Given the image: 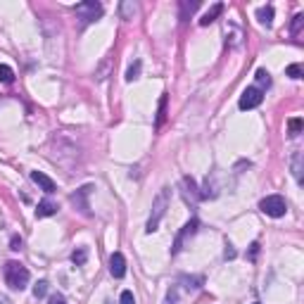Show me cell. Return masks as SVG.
Here are the masks:
<instances>
[{
	"label": "cell",
	"instance_id": "cell-26",
	"mask_svg": "<svg viewBox=\"0 0 304 304\" xmlns=\"http://www.w3.org/2000/svg\"><path fill=\"white\" fill-rule=\"evenodd\" d=\"M48 304H67V300H64V295H62V292H55V295H50Z\"/></svg>",
	"mask_w": 304,
	"mask_h": 304
},
{
	"label": "cell",
	"instance_id": "cell-12",
	"mask_svg": "<svg viewBox=\"0 0 304 304\" xmlns=\"http://www.w3.org/2000/svg\"><path fill=\"white\" fill-rule=\"evenodd\" d=\"M181 283L185 290H200L204 285V278H202V276H183Z\"/></svg>",
	"mask_w": 304,
	"mask_h": 304
},
{
	"label": "cell",
	"instance_id": "cell-15",
	"mask_svg": "<svg viewBox=\"0 0 304 304\" xmlns=\"http://www.w3.org/2000/svg\"><path fill=\"white\" fill-rule=\"evenodd\" d=\"M86 259H88V250L86 247H76L74 252H72V261H74L76 266H83Z\"/></svg>",
	"mask_w": 304,
	"mask_h": 304
},
{
	"label": "cell",
	"instance_id": "cell-3",
	"mask_svg": "<svg viewBox=\"0 0 304 304\" xmlns=\"http://www.w3.org/2000/svg\"><path fill=\"white\" fill-rule=\"evenodd\" d=\"M76 17L83 22V24H93L95 19H100L102 17V5L100 2H95V0H86V2H78L74 7Z\"/></svg>",
	"mask_w": 304,
	"mask_h": 304
},
{
	"label": "cell",
	"instance_id": "cell-8",
	"mask_svg": "<svg viewBox=\"0 0 304 304\" xmlns=\"http://www.w3.org/2000/svg\"><path fill=\"white\" fill-rule=\"evenodd\" d=\"M31 181L36 183V185H38V188H41L43 193H48V195L57 190V185H55V181H52L50 176H46L43 171H31Z\"/></svg>",
	"mask_w": 304,
	"mask_h": 304
},
{
	"label": "cell",
	"instance_id": "cell-21",
	"mask_svg": "<svg viewBox=\"0 0 304 304\" xmlns=\"http://www.w3.org/2000/svg\"><path fill=\"white\" fill-rule=\"evenodd\" d=\"M288 131H290V136H300V133H302V119H300V117L290 119V122H288Z\"/></svg>",
	"mask_w": 304,
	"mask_h": 304
},
{
	"label": "cell",
	"instance_id": "cell-7",
	"mask_svg": "<svg viewBox=\"0 0 304 304\" xmlns=\"http://www.w3.org/2000/svg\"><path fill=\"white\" fill-rule=\"evenodd\" d=\"M93 193V185H83V188H78L74 195H72V202L76 204V209L83 214V216H91V204H88V195Z\"/></svg>",
	"mask_w": 304,
	"mask_h": 304
},
{
	"label": "cell",
	"instance_id": "cell-5",
	"mask_svg": "<svg viewBox=\"0 0 304 304\" xmlns=\"http://www.w3.org/2000/svg\"><path fill=\"white\" fill-rule=\"evenodd\" d=\"M198 226H200L198 219H190V221H188V224L181 228V233L176 235V240H174V245H171V254H178V252H181V250H183V243L198 233Z\"/></svg>",
	"mask_w": 304,
	"mask_h": 304
},
{
	"label": "cell",
	"instance_id": "cell-14",
	"mask_svg": "<svg viewBox=\"0 0 304 304\" xmlns=\"http://www.w3.org/2000/svg\"><path fill=\"white\" fill-rule=\"evenodd\" d=\"M292 174H295V181L302 183V152H295L292 157Z\"/></svg>",
	"mask_w": 304,
	"mask_h": 304
},
{
	"label": "cell",
	"instance_id": "cell-10",
	"mask_svg": "<svg viewBox=\"0 0 304 304\" xmlns=\"http://www.w3.org/2000/svg\"><path fill=\"white\" fill-rule=\"evenodd\" d=\"M52 214H57V204H55L52 200L38 202V207H36V216H38V219H46V216H52Z\"/></svg>",
	"mask_w": 304,
	"mask_h": 304
},
{
	"label": "cell",
	"instance_id": "cell-30",
	"mask_svg": "<svg viewBox=\"0 0 304 304\" xmlns=\"http://www.w3.org/2000/svg\"><path fill=\"white\" fill-rule=\"evenodd\" d=\"M226 259H235V250H233V245L230 243L226 245Z\"/></svg>",
	"mask_w": 304,
	"mask_h": 304
},
{
	"label": "cell",
	"instance_id": "cell-31",
	"mask_svg": "<svg viewBox=\"0 0 304 304\" xmlns=\"http://www.w3.org/2000/svg\"><path fill=\"white\" fill-rule=\"evenodd\" d=\"M167 304H176V290H169V295H167Z\"/></svg>",
	"mask_w": 304,
	"mask_h": 304
},
{
	"label": "cell",
	"instance_id": "cell-28",
	"mask_svg": "<svg viewBox=\"0 0 304 304\" xmlns=\"http://www.w3.org/2000/svg\"><path fill=\"white\" fill-rule=\"evenodd\" d=\"M10 250H15V252L22 250V238H19V235H12V240H10Z\"/></svg>",
	"mask_w": 304,
	"mask_h": 304
},
{
	"label": "cell",
	"instance_id": "cell-29",
	"mask_svg": "<svg viewBox=\"0 0 304 304\" xmlns=\"http://www.w3.org/2000/svg\"><path fill=\"white\" fill-rule=\"evenodd\" d=\"M259 254V243H252L250 245V259H257Z\"/></svg>",
	"mask_w": 304,
	"mask_h": 304
},
{
	"label": "cell",
	"instance_id": "cell-6",
	"mask_svg": "<svg viewBox=\"0 0 304 304\" xmlns=\"http://www.w3.org/2000/svg\"><path fill=\"white\" fill-rule=\"evenodd\" d=\"M261 100H264V93H261V88H257V86H250L247 91L240 95V109H254V107L261 105Z\"/></svg>",
	"mask_w": 304,
	"mask_h": 304
},
{
	"label": "cell",
	"instance_id": "cell-16",
	"mask_svg": "<svg viewBox=\"0 0 304 304\" xmlns=\"http://www.w3.org/2000/svg\"><path fill=\"white\" fill-rule=\"evenodd\" d=\"M12 81H15V72H12V67L0 64V83H12Z\"/></svg>",
	"mask_w": 304,
	"mask_h": 304
},
{
	"label": "cell",
	"instance_id": "cell-2",
	"mask_svg": "<svg viewBox=\"0 0 304 304\" xmlns=\"http://www.w3.org/2000/svg\"><path fill=\"white\" fill-rule=\"evenodd\" d=\"M167 207H169V188H162V190L157 193L154 202H152V214H150L148 226H145V233H154V230H157L159 221H162L164 214H167Z\"/></svg>",
	"mask_w": 304,
	"mask_h": 304
},
{
	"label": "cell",
	"instance_id": "cell-20",
	"mask_svg": "<svg viewBox=\"0 0 304 304\" xmlns=\"http://www.w3.org/2000/svg\"><path fill=\"white\" fill-rule=\"evenodd\" d=\"M164 119H167V95H162V100H159V114H157V128L164 124Z\"/></svg>",
	"mask_w": 304,
	"mask_h": 304
},
{
	"label": "cell",
	"instance_id": "cell-22",
	"mask_svg": "<svg viewBox=\"0 0 304 304\" xmlns=\"http://www.w3.org/2000/svg\"><path fill=\"white\" fill-rule=\"evenodd\" d=\"M198 5L200 2H190V5H188V2H181V19L183 22L188 19V15H193V12L198 10Z\"/></svg>",
	"mask_w": 304,
	"mask_h": 304
},
{
	"label": "cell",
	"instance_id": "cell-13",
	"mask_svg": "<svg viewBox=\"0 0 304 304\" xmlns=\"http://www.w3.org/2000/svg\"><path fill=\"white\" fill-rule=\"evenodd\" d=\"M221 12H224V2H216V5H214L212 10H209L207 15L202 17V19H200V24H202V26H209V24H212V22H214V19H216V17L221 15Z\"/></svg>",
	"mask_w": 304,
	"mask_h": 304
},
{
	"label": "cell",
	"instance_id": "cell-25",
	"mask_svg": "<svg viewBox=\"0 0 304 304\" xmlns=\"http://www.w3.org/2000/svg\"><path fill=\"white\" fill-rule=\"evenodd\" d=\"M302 24H304V15H297V17H295V22H292V33H295V36L300 33Z\"/></svg>",
	"mask_w": 304,
	"mask_h": 304
},
{
	"label": "cell",
	"instance_id": "cell-4",
	"mask_svg": "<svg viewBox=\"0 0 304 304\" xmlns=\"http://www.w3.org/2000/svg\"><path fill=\"white\" fill-rule=\"evenodd\" d=\"M259 209L266 214V216L280 219V216H285V212H288V204H285V200L280 198V195H269V198H264L259 202Z\"/></svg>",
	"mask_w": 304,
	"mask_h": 304
},
{
	"label": "cell",
	"instance_id": "cell-1",
	"mask_svg": "<svg viewBox=\"0 0 304 304\" xmlns=\"http://www.w3.org/2000/svg\"><path fill=\"white\" fill-rule=\"evenodd\" d=\"M29 278L31 274L24 264H19V261H7L5 264V283L12 290H24L29 285Z\"/></svg>",
	"mask_w": 304,
	"mask_h": 304
},
{
	"label": "cell",
	"instance_id": "cell-19",
	"mask_svg": "<svg viewBox=\"0 0 304 304\" xmlns=\"http://www.w3.org/2000/svg\"><path fill=\"white\" fill-rule=\"evenodd\" d=\"M48 288H50V283H48V280H38V283L33 285V297H36V300H41V297H46Z\"/></svg>",
	"mask_w": 304,
	"mask_h": 304
},
{
	"label": "cell",
	"instance_id": "cell-32",
	"mask_svg": "<svg viewBox=\"0 0 304 304\" xmlns=\"http://www.w3.org/2000/svg\"><path fill=\"white\" fill-rule=\"evenodd\" d=\"M252 304H261V302H252Z\"/></svg>",
	"mask_w": 304,
	"mask_h": 304
},
{
	"label": "cell",
	"instance_id": "cell-17",
	"mask_svg": "<svg viewBox=\"0 0 304 304\" xmlns=\"http://www.w3.org/2000/svg\"><path fill=\"white\" fill-rule=\"evenodd\" d=\"M257 83L259 86H261V88H269V86H271V74H269V72H266V69H257ZM257 86V88H259Z\"/></svg>",
	"mask_w": 304,
	"mask_h": 304
},
{
	"label": "cell",
	"instance_id": "cell-11",
	"mask_svg": "<svg viewBox=\"0 0 304 304\" xmlns=\"http://www.w3.org/2000/svg\"><path fill=\"white\" fill-rule=\"evenodd\" d=\"M257 19H259V24H264V26H271V24H274V7H271V5H266V7H259V10H257Z\"/></svg>",
	"mask_w": 304,
	"mask_h": 304
},
{
	"label": "cell",
	"instance_id": "cell-18",
	"mask_svg": "<svg viewBox=\"0 0 304 304\" xmlns=\"http://www.w3.org/2000/svg\"><path fill=\"white\" fill-rule=\"evenodd\" d=\"M140 67H143V62L136 60L131 67H128V72H126V81H136L138 76H140Z\"/></svg>",
	"mask_w": 304,
	"mask_h": 304
},
{
	"label": "cell",
	"instance_id": "cell-24",
	"mask_svg": "<svg viewBox=\"0 0 304 304\" xmlns=\"http://www.w3.org/2000/svg\"><path fill=\"white\" fill-rule=\"evenodd\" d=\"M136 12V7L131 5V2H122V15H124V19H131V15Z\"/></svg>",
	"mask_w": 304,
	"mask_h": 304
},
{
	"label": "cell",
	"instance_id": "cell-23",
	"mask_svg": "<svg viewBox=\"0 0 304 304\" xmlns=\"http://www.w3.org/2000/svg\"><path fill=\"white\" fill-rule=\"evenodd\" d=\"M285 74H288L290 78H302V67H300V64H290L288 69H285Z\"/></svg>",
	"mask_w": 304,
	"mask_h": 304
},
{
	"label": "cell",
	"instance_id": "cell-9",
	"mask_svg": "<svg viewBox=\"0 0 304 304\" xmlns=\"http://www.w3.org/2000/svg\"><path fill=\"white\" fill-rule=\"evenodd\" d=\"M109 274L114 278H124L126 276V259H124L122 252H114L109 257Z\"/></svg>",
	"mask_w": 304,
	"mask_h": 304
},
{
	"label": "cell",
	"instance_id": "cell-27",
	"mask_svg": "<svg viewBox=\"0 0 304 304\" xmlns=\"http://www.w3.org/2000/svg\"><path fill=\"white\" fill-rule=\"evenodd\" d=\"M122 304H136V300H133V292H131V290H124V292H122Z\"/></svg>",
	"mask_w": 304,
	"mask_h": 304
}]
</instances>
